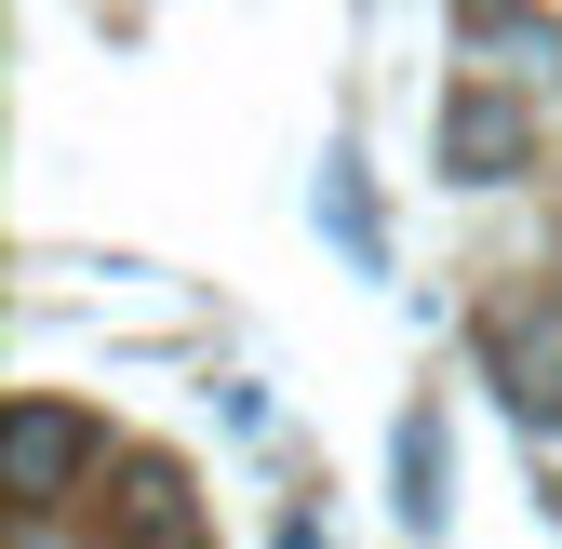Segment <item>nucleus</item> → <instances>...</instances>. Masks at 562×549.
Instances as JSON below:
<instances>
[{
  "label": "nucleus",
  "instance_id": "2",
  "mask_svg": "<svg viewBox=\"0 0 562 549\" xmlns=\"http://www.w3.org/2000/svg\"><path fill=\"white\" fill-rule=\"evenodd\" d=\"M536 161V108H509L496 81H456L442 94V175L456 188H496V175H522Z\"/></svg>",
  "mask_w": 562,
  "mask_h": 549
},
{
  "label": "nucleus",
  "instance_id": "4",
  "mask_svg": "<svg viewBox=\"0 0 562 549\" xmlns=\"http://www.w3.org/2000/svg\"><path fill=\"white\" fill-rule=\"evenodd\" d=\"M121 549H201V536H188V483H175V469H134V496H121Z\"/></svg>",
  "mask_w": 562,
  "mask_h": 549
},
{
  "label": "nucleus",
  "instance_id": "1",
  "mask_svg": "<svg viewBox=\"0 0 562 549\" xmlns=\"http://www.w3.org/2000/svg\"><path fill=\"white\" fill-rule=\"evenodd\" d=\"M496 389L522 429H562V282H536L522 309H496Z\"/></svg>",
  "mask_w": 562,
  "mask_h": 549
},
{
  "label": "nucleus",
  "instance_id": "3",
  "mask_svg": "<svg viewBox=\"0 0 562 549\" xmlns=\"http://www.w3.org/2000/svg\"><path fill=\"white\" fill-rule=\"evenodd\" d=\"M94 456V416H67V402H14V509H54L67 483H81Z\"/></svg>",
  "mask_w": 562,
  "mask_h": 549
},
{
  "label": "nucleus",
  "instance_id": "5",
  "mask_svg": "<svg viewBox=\"0 0 562 549\" xmlns=\"http://www.w3.org/2000/svg\"><path fill=\"white\" fill-rule=\"evenodd\" d=\"M402 509H415V523H429V509H442V429H429V416H415V429H402Z\"/></svg>",
  "mask_w": 562,
  "mask_h": 549
}]
</instances>
